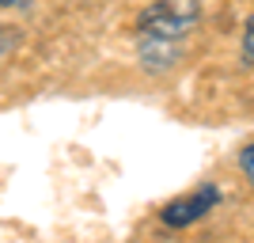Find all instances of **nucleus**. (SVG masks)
Returning <instances> with one entry per match:
<instances>
[{"label":"nucleus","instance_id":"nucleus-6","mask_svg":"<svg viewBox=\"0 0 254 243\" xmlns=\"http://www.w3.org/2000/svg\"><path fill=\"white\" fill-rule=\"evenodd\" d=\"M0 4H4V8H15V4H23V0H0Z\"/></svg>","mask_w":254,"mask_h":243},{"label":"nucleus","instance_id":"nucleus-2","mask_svg":"<svg viewBox=\"0 0 254 243\" xmlns=\"http://www.w3.org/2000/svg\"><path fill=\"white\" fill-rule=\"evenodd\" d=\"M220 201H224L220 186H216V182H201L197 190H190V194H182V198L167 201V205L159 209V221L167 224V228H190V224H197L201 217H209Z\"/></svg>","mask_w":254,"mask_h":243},{"label":"nucleus","instance_id":"nucleus-1","mask_svg":"<svg viewBox=\"0 0 254 243\" xmlns=\"http://www.w3.org/2000/svg\"><path fill=\"white\" fill-rule=\"evenodd\" d=\"M201 19V0H156L137 19L140 38H186L193 23Z\"/></svg>","mask_w":254,"mask_h":243},{"label":"nucleus","instance_id":"nucleus-4","mask_svg":"<svg viewBox=\"0 0 254 243\" xmlns=\"http://www.w3.org/2000/svg\"><path fill=\"white\" fill-rule=\"evenodd\" d=\"M239 61H243V69H254V11L247 15V27H243V46H239Z\"/></svg>","mask_w":254,"mask_h":243},{"label":"nucleus","instance_id":"nucleus-3","mask_svg":"<svg viewBox=\"0 0 254 243\" xmlns=\"http://www.w3.org/2000/svg\"><path fill=\"white\" fill-rule=\"evenodd\" d=\"M137 57H140V69H144V73H167V69L179 65L182 50H179L175 38H140Z\"/></svg>","mask_w":254,"mask_h":243},{"label":"nucleus","instance_id":"nucleus-5","mask_svg":"<svg viewBox=\"0 0 254 243\" xmlns=\"http://www.w3.org/2000/svg\"><path fill=\"white\" fill-rule=\"evenodd\" d=\"M239 171H243V179L254 186V145H247L243 152H239Z\"/></svg>","mask_w":254,"mask_h":243}]
</instances>
